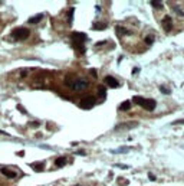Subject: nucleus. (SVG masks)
Instances as JSON below:
<instances>
[{"label":"nucleus","instance_id":"obj_1","mask_svg":"<svg viewBox=\"0 0 184 186\" xmlns=\"http://www.w3.org/2000/svg\"><path fill=\"white\" fill-rule=\"evenodd\" d=\"M66 84H68V87L69 88H72L73 91H84V89L88 88V81L86 80H79V78H75L72 75H69V77H66Z\"/></svg>","mask_w":184,"mask_h":186},{"label":"nucleus","instance_id":"obj_2","mask_svg":"<svg viewBox=\"0 0 184 186\" xmlns=\"http://www.w3.org/2000/svg\"><path fill=\"white\" fill-rule=\"evenodd\" d=\"M85 42H86V35H85V33L73 32L72 35H71V43H72V46L75 49L81 51L82 54H84V51H85V48H84V43H85Z\"/></svg>","mask_w":184,"mask_h":186},{"label":"nucleus","instance_id":"obj_3","mask_svg":"<svg viewBox=\"0 0 184 186\" xmlns=\"http://www.w3.org/2000/svg\"><path fill=\"white\" fill-rule=\"evenodd\" d=\"M132 101L135 103L137 105H140V107H143L144 110L147 111H152L154 108H155V100H151V98H144V97H140V95H137V97L132 98Z\"/></svg>","mask_w":184,"mask_h":186},{"label":"nucleus","instance_id":"obj_4","mask_svg":"<svg viewBox=\"0 0 184 186\" xmlns=\"http://www.w3.org/2000/svg\"><path fill=\"white\" fill-rule=\"evenodd\" d=\"M29 36H30V31L27 28H16L10 35V38H13L15 41H24Z\"/></svg>","mask_w":184,"mask_h":186},{"label":"nucleus","instance_id":"obj_5","mask_svg":"<svg viewBox=\"0 0 184 186\" xmlns=\"http://www.w3.org/2000/svg\"><path fill=\"white\" fill-rule=\"evenodd\" d=\"M94 104H95V98L92 97V95H86V97H84L79 101V108L89 110V108H92V107H94Z\"/></svg>","mask_w":184,"mask_h":186},{"label":"nucleus","instance_id":"obj_6","mask_svg":"<svg viewBox=\"0 0 184 186\" xmlns=\"http://www.w3.org/2000/svg\"><path fill=\"white\" fill-rule=\"evenodd\" d=\"M104 81H105V84H106L108 87H111V88H118V87H120V82L117 81L114 77H111V75H106Z\"/></svg>","mask_w":184,"mask_h":186},{"label":"nucleus","instance_id":"obj_7","mask_svg":"<svg viewBox=\"0 0 184 186\" xmlns=\"http://www.w3.org/2000/svg\"><path fill=\"white\" fill-rule=\"evenodd\" d=\"M163 28H164L166 32H170V31H171V28H173V20H171V17L170 16H166L164 19H163Z\"/></svg>","mask_w":184,"mask_h":186},{"label":"nucleus","instance_id":"obj_8","mask_svg":"<svg viewBox=\"0 0 184 186\" xmlns=\"http://www.w3.org/2000/svg\"><path fill=\"white\" fill-rule=\"evenodd\" d=\"M0 172H1L4 176H7V178H10V179H15V178H16V173H15L13 170L7 169V167H1V169H0Z\"/></svg>","mask_w":184,"mask_h":186},{"label":"nucleus","instance_id":"obj_9","mask_svg":"<svg viewBox=\"0 0 184 186\" xmlns=\"http://www.w3.org/2000/svg\"><path fill=\"white\" fill-rule=\"evenodd\" d=\"M138 124L137 123H124V124H120V126H117L115 130L118 131V130H122V129H131V127H137Z\"/></svg>","mask_w":184,"mask_h":186},{"label":"nucleus","instance_id":"obj_10","mask_svg":"<svg viewBox=\"0 0 184 186\" xmlns=\"http://www.w3.org/2000/svg\"><path fill=\"white\" fill-rule=\"evenodd\" d=\"M118 108H120L121 111H128L129 108H131V103H129V101H124V103H121L120 104Z\"/></svg>","mask_w":184,"mask_h":186},{"label":"nucleus","instance_id":"obj_11","mask_svg":"<svg viewBox=\"0 0 184 186\" xmlns=\"http://www.w3.org/2000/svg\"><path fill=\"white\" fill-rule=\"evenodd\" d=\"M65 164H66V157H58L55 160V166L58 167H64Z\"/></svg>","mask_w":184,"mask_h":186},{"label":"nucleus","instance_id":"obj_12","mask_svg":"<svg viewBox=\"0 0 184 186\" xmlns=\"http://www.w3.org/2000/svg\"><path fill=\"white\" fill-rule=\"evenodd\" d=\"M30 166H32V169L36 170V172H42V170H43V163H32Z\"/></svg>","mask_w":184,"mask_h":186},{"label":"nucleus","instance_id":"obj_13","mask_svg":"<svg viewBox=\"0 0 184 186\" xmlns=\"http://www.w3.org/2000/svg\"><path fill=\"white\" fill-rule=\"evenodd\" d=\"M42 17H43V15H36V16H33L29 19V23H38V22L42 20Z\"/></svg>","mask_w":184,"mask_h":186},{"label":"nucleus","instance_id":"obj_14","mask_svg":"<svg viewBox=\"0 0 184 186\" xmlns=\"http://www.w3.org/2000/svg\"><path fill=\"white\" fill-rule=\"evenodd\" d=\"M117 33H118L120 36H122V35H127V33H129V31L124 29L122 26H117Z\"/></svg>","mask_w":184,"mask_h":186},{"label":"nucleus","instance_id":"obj_15","mask_svg":"<svg viewBox=\"0 0 184 186\" xmlns=\"http://www.w3.org/2000/svg\"><path fill=\"white\" fill-rule=\"evenodd\" d=\"M98 95L105 98V95H106V89L104 88V85H99V88H98Z\"/></svg>","mask_w":184,"mask_h":186},{"label":"nucleus","instance_id":"obj_16","mask_svg":"<svg viewBox=\"0 0 184 186\" xmlns=\"http://www.w3.org/2000/svg\"><path fill=\"white\" fill-rule=\"evenodd\" d=\"M105 28H106V25L105 23H99V22L94 23V29H95V31H102V29H105Z\"/></svg>","mask_w":184,"mask_h":186},{"label":"nucleus","instance_id":"obj_17","mask_svg":"<svg viewBox=\"0 0 184 186\" xmlns=\"http://www.w3.org/2000/svg\"><path fill=\"white\" fill-rule=\"evenodd\" d=\"M150 4H151L152 7H155V9H163V1H150Z\"/></svg>","mask_w":184,"mask_h":186},{"label":"nucleus","instance_id":"obj_18","mask_svg":"<svg viewBox=\"0 0 184 186\" xmlns=\"http://www.w3.org/2000/svg\"><path fill=\"white\" fill-rule=\"evenodd\" d=\"M73 12H75V9H71V10H69V12H68V20H69V23H72V19H73Z\"/></svg>","mask_w":184,"mask_h":186},{"label":"nucleus","instance_id":"obj_19","mask_svg":"<svg viewBox=\"0 0 184 186\" xmlns=\"http://www.w3.org/2000/svg\"><path fill=\"white\" fill-rule=\"evenodd\" d=\"M152 42H154V36H145V43L147 45H152Z\"/></svg>","mask_w":184,"mask_h":186},{"label":"nucleus","instance_id":"obj_20","mask_svg":"<svg viewBox=\"0 0 184 186\" xmlns=\"http://www.w3.org/2000/svg\"><path fill=\"white\" fill-rule=\"evenodd\" d=\"M160 91L163 92V94H170V89L166 88V87H160Z\"/></svg>","mask_w":184,"mask_h":186},{"label":"nucleus","instance_id":"obj_21","mask_svg":"<svg viewBox=\"0 0 184 186\" xmlns=\"http://www.w3.org/2000/svg\"><path fill=\"white\" fill-rule=\"evenodd\" d=\"M17 108H19V111H20V113L26 114V110H24V107H23V105H20V104H19V105H17Z\"/></svg>","mask_w":184,"mask_h":186},{"label":"nucleus","instance_id":"obj_22","mask_svg":"<svg viewBox=\"0 0 184 186\" xmlns=\"http://www.w3.org/2000/svg\"><path fill=\"white\" fill-rule=\"evenodd\" d=\"M89 74H91L92 77H96V75H98V74H96V69H91V71H89Z\"/></svg>","mask_w":184,"mask_h":186},{"label":"nucleus","instance_id":"obj_23","mask_svg":"<svg viewBox=\"0 0 184 186\" xmlns=\"http://www.w3.org/2000/svg\"><path fill=\"white\" fill-rule=\"evenodd\" d=\"M30 126H32V127H38V126H39V121H35V123H30Z\"/></svg>","mask_w":184,"mask_h":186},{"label":"nucleus","instance_id":"obj_24","mask_svg":"<svg viewBox=\"0 0 184 186\" xmlns=\"http://www.w3.org/2000/svg\"><path fill=\"white\" fill-rule=\"evenodd\" d=\"M174 124H184V118L183 120H178V121H174Z\"/></svg>","mask_w":184,"mask_h":186},{"label":"nucleus","instance_id":"obj_25","mask_svg":"<svg viewBox=\"0 0 184 186\" xmlns=\"http://www.w3.org/2000/svg\"><path fill=\"white\" fill-rule=\"evenodd\" d=\"M148 178L151 179V180H155V176H154V175H152V173H150V175H148Z\"/></svg>","mask_w":184,"mask_h":186},{"label":"nucleus","instance_id":"obj_26","mask_svg":"<svg viewBox=\"0 0 184 186\" xmlns=\"http://www.w3.org/2000/svg\"><path fill=\"white\" fill-rule=\"evenodd\" d=\"M138 71H140L138 68H134V69H132V74H137V72H138Z\"/></svg>","mask_w":184,"mask_h":186}]
</instances>
